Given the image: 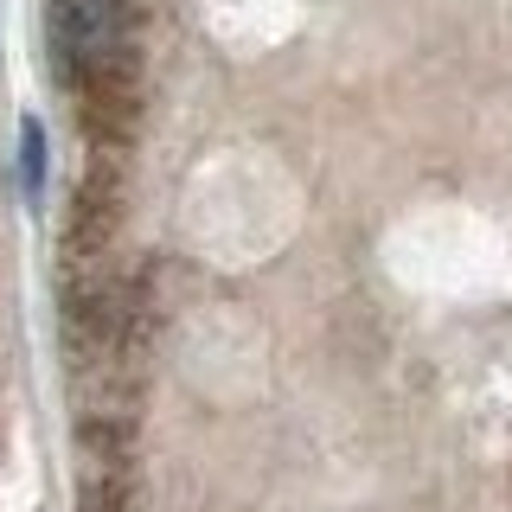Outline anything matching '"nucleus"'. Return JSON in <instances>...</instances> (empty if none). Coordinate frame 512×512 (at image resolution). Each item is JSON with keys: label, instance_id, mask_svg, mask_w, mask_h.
Wrapping results in <instances>:
<instances>
[{"label": "nucleus", "instance_id": "nucleus-1", "mask_svg": "<svg viewBox=\"0 0 512 512\" xmlns=\"http://www.w3.org/2000/svg\"><path fill=\"white\" fill-rule=\"evenodd\" d=\"M45 39L64 90L96 71L135 64V0H45Z\"/></svg>", "mask_w": 512, "mask_h": 512}, {"label": "nucleus", "instance_id": "nucleus-2", "mask_svg": "<svg viewBox=\"0 0 512 512\" xmlns=\"http://www.w3.org/2000/svg\"><path fill=\"white\" fill-rule=\"evenodd\" d=\"M20 180H26V199H39L45 192V128L39 122H20Z\"/></svg>", "mask_w": 512, "mask_h": 512}]
</instances>
